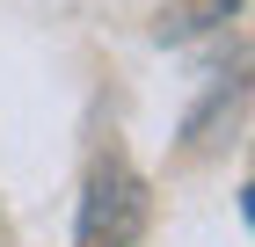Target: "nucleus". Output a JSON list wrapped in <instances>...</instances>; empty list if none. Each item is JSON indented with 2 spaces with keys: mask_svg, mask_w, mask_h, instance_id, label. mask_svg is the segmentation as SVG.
Listing matches in <instances>:
<instances>
[{
  "mask_svg": "<svg viewBox=\"0 0 255 247\" xmlns=\"http://www.w3.org/2000/svg\"><path fill=\"white\" fill-rule=\"evenodd\" d=\"M138 218H146V182H138L124 160H102L88 174V196H80V247H131Z\"/></svg>",
  "mask_w": 255,
  "mask_h": 247,
  "instance_id": "f257e3e1",
  "label": "nucleus"
},
{
  "mask_svg": "<svg viewBox=\"0 0 255 247\" xmlns=\"http://www.w3.org/2000/svg\"><path fill=\"white\" fill-rule=\"evenodd\" d=\"M234 15H241V0H168L153 37L160 44H190V37H204V29H219V22H234Z\"/></svg>",
  "mask_w": 255,
  "mask_h": 247,
  "instance_id": "f03ea898",
  "label": "nucleus"
}]
</instances>
